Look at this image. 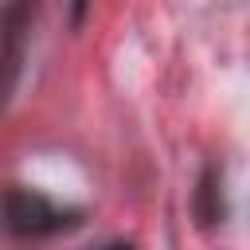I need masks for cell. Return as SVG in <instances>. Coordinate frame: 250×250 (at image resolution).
Wrapping results in <instances>:
<instances>
[{"mask_svg":"<svg viewBox=\"0 0 250 250\" xmlns=\"http://www.w3.org/2000/svg\"><path fill=\"white\" fill-rule=\"evenodd\" d=\"M4 223L20 238H39V234L62 230L70 223V211L55 207L47 195H39L31 188H8V195H4Z\"/></svg>","mask_w":250,"mask_h":250,"instance_id":"6da1fadb","label":"cell"},{"mask_svg":"<svg viewBox=\"0 0 250 250\" xmlns=\"http://www.w3.org/2000/svg\"><path fill=\"white\" fill-rule=\"evenodd\" d=\"M102 250H133L129 242H109V246H102Z\"/></svg>","mask_w":250,"mask_h":250,"instance_id":"7a4b0ae2","label":"cell"}]
</instances>
